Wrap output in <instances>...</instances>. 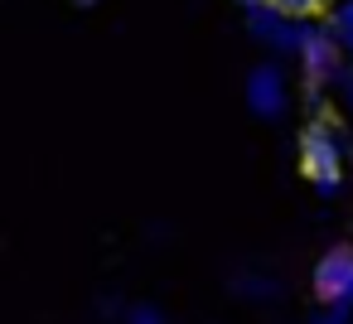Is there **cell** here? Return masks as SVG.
Here are the masks:
<instances>
[{"label": "cell", "instance_id": "1", "mask_svg": "<svg viewBox=\"0 0 353 324\" xmlns=\"http://www.w3.org/2000/svg\"><path fill=\"white\" fill-rule=\"evenodd\" d=\"M314 295L324 305H339V300L353 295V252L348 247H334V252L319 256V266H314Z\"/></svg>", "mask_w": 353, "mask_h": 324}, {"label": "cell", "instance_id": "2", "mask_svg": "<svg viewBox=\"0 0 353 324\" xmlns=\"http://www.w3.org/2000/svg\"><path fill=\"white\" fill-rule=\"evenodd\" d=\"M300 160H305V179H314L319 189L339 184V145L329 141V131L310 126L305 141H300Z\"/></svg>", "mask_w": 353, "mask_h": 324}, {"label": "cell", "instance_id": "3", "mask_svg": "<svg viewBox=\"0 0 353 324\" xmlns=\"http://www.w3.org/2000/svg\"><path fill=\"white\" fill-rule=\"evenodd\" d=\"M271 6H276L281 15H324L329 0H271Z\"/></svg>", "mask_w": 353, "mask_h": 324}, {"label": "cell", "instance_id": "4", "mask_svg": "<svg viewBox=\"0 0 353 324\" xmlns=\"http://www.w3.org/2000/svg\"><path fill=\"white\" fill-rule=\"evenodd\" d=\"M310 49H314V54H305V68H314V73H324V68H329V59H334V54H329V44L319 39V44H310Z\"/></svg>", "mask_w": 353, "mask_h": 324}, {"label": "cell", "instance_id": "5", "mask_svg": "<svg viewBox=\"0 0 353 324\" xmlns=\"http://www.w3.org/2000/svg\"><path fill=\"white\" fill-rule=\"evenodd\" d=\"M78 6H92V0H78Z\"/></svg>", "mask_w": 353, "mask_h": 324}]
</instances>
